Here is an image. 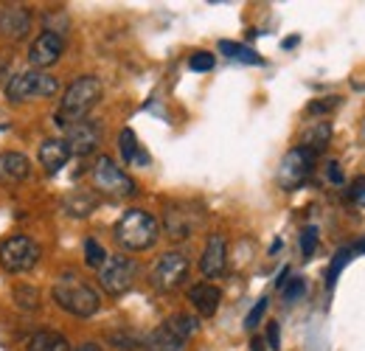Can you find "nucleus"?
Here are the masks:
<instances>
[{
    "mask_svg": "<svg viewBox=\"0 0 365 351\" xmlns=\"http://www.w3.org/2000/svg\"><path fill=\"white\" fill-rule=\"evenodd\" d=\"M188 68L197 71V73H205V71H214V54L208 51H197L188 56Z\"/></svg>",
    "mask_w": 365,
    "mask_h": 351,
    "instance_id": "cd10ccee",
    "label": "nucleus"
},
{
    "mask_svg": "<svg viewBox=\"0 0 365 351\" xmlns=\"http://www.w3.org/2000/svg\"><path fill=\"white\" fill-rule=\"evenodd\" d=\"M267 307H270V298L264 295V298H259V304H256V307H253L250 312H247V317H245V329H247V332H253V329L259 326V320L264 317V312H267Z\"/></svg>",
    "mask_w": 365,
    "mask_h": 351,
    "instance_id": "c756f323",
    "label": "nucleus"
},
{
    "mask_svg": "<svg viewBox=\"0 0 365 351\" xmlns=\"http://www.w3.org/2000/svg\"><path fill=\"white\" fill-rule=\"evenodd\" d=\"M267 340H270V349H281V337H278V323L267 326Z\"/></svg>",
    "mask_w": 365,
    "mask_h": 351,
    "instance_id": "72a5a7b5",
    "label": "nucleus"
},
{
    "mask_svg": "<svg viewBox=\"0 0 365 351\" xmlns=\"http://www.w3.org/2000/svg\"><path fill=\"white\" fill-rule=\"evenodd\" d=\"M329 180H331V183H343V172H340V163H337V161L329 163Z\"/></svg>",
    "mask_w": 365,
    "mask_h": 351,
    "instance_id": "f704fd0d",
    "label": "nucleus"
},
{
    "mask_svg": "<svg viewBox=\"0 0 365 351\" xmlns=\"http://www.w3.org/2000/svg\"><path fill=\"white\" fill-rule=\"evenodd\" d=\"M188 301L202 317H211V315H217V309L222 304V290L214 284H194L188 290Z\"/></svg>",
    "mask_w": 365,
    "mask_h": 351,
    "instance_id": "f3484780",
    "label": "nucleus"
},
{
    "mask_svg": "<svg viewBox=\"0 0 365 351\" xmlns=\"http://www.w3.org/2000/svg\"><path fill=\"white\" fill-rule=\"evenodd\" d=\"M96 205H98V197L88 191V188H73L68 197H65V211L71 214V217H91L93 211H96Z\"/></svg>",
    "mask_w": 365,
    "mask_h": 351,
    "instance_id": "aec40b11",
    "label": "nucleus"
},
{
    "mask_svg": "<svg viewBox=\"0 0 365 351\" xmlns=\"http://www.w3.org/2000/svg\"><path fill=\"white\" fill-rule=\"evenodd\" d=\"M29 351H71V343L59 332H37L29 340Z\"/></svg>",
    "mask_w": 365,
    "mask_h": 351,
    "instance_id": "4be33fe9",
    "label": "nucleus"
},
{
    "mask_svg": "<svg viewBox=\"0 0 365 351\" xmlns=\"http://www.w3.org/2000/svg\"><path fill=\"white\" fill-rule=\"evenodd\" d=\"M40 166L48 175H56L68 161H71V146L65 143V138H48L40 143Z\"/></svg>",
    "mask_w": 365,
    "mask_h": 351,
    "instance_id": "dca6fc26",
    "label": "nucleus"
},
{
    "mask_svg": "<svg viewBox=\"0 0 365 351\" xmlns=\"http://www.w3.org/2000/svg\"><path fill=\"white\" fill-rule=\"evenodd\" d=\"M56 93H59V79L48 76L43 71H23L6 82V98L14 104L29 101V98H48Z\"/></svg>",
    "mask_w": 365,
    "mask_h": 351,
    "instance_id": "423d86ee",
    "label": "nucleus"
},
{
    "mask_svg": "<svg viewBox=\"0 0 365 351\" xmlns=\"http://www.w3.org/2000/svg\"><path fill=\"white\" fill-rule=\"evenodd\" d=\"M318 250V228H304L301 230V253L304 259H312Z\"/></svg>",
    "mask_w": 365,
    "mask_h": 351,
    "instance_id": "c85d7f7f",
    "label": "nucleus"
},
{
    "mask_svg": "<svg viewBox=\"0 0 365 351\" xmlns=\"http://www.w3.org/2000/svg\"><path fill=\"white\" fill-rule=\"evenodd\" d=\"M62 51H65V40H62L59 34L43 31V34L31 43V48H29V62L34 65V71H43V68H51V65L59 62Z\"/></svg>",
    "mask_w": 365,
    "mask_h": 351,
    "instance_id": "4468645a",
    "label": "nucleus"
},
{
    "mask_svg": "<svg viewBox=\"0 0 365 351\" xmlns=\"http://www.w3.org/2000/svg\"><path fill=\"white\" fill-rule=\"evenodd\" d=\"M225 264H228V242L222 233H211L205 242V250L200 256V273L205 278H217L225 273Z\"/></svg>",
    "mask_w": 365,
    "mask_h": 351,
    "instance_id": "2eb2a0df",
    "label": "nucleus"
},
{
    "mask_svg": "<svg viewBox=\"0 0 365 351\" xmlns=\"http://www.w3.org/2000/svg\"><path fill=\"white\" fill-rule=\"evenodd\" d=\"M29 31H31V11L17 3H3L0 6V37L20 43L29 37Z\"/></svg>",
    "mask_w": 365,
    "mask_h": 351,
    "instance_id": "9b49d317",
    "label": "nucleus"
},
{
    "mask_svg": "<svg viewBox=\"0 0 365 351\" xmlns=\"http://www.w3.org/2000/svg\"><path fill=\"white\" fill-rule=\"evenodd\" d=\"M202 222V214L194 211L191 205H169L166 214H163V228H166V236L169 239H188L197 225Z\"/></svg>",
    "mask_w": 365,
    "mask_h": 351,
    "instance_id": "ddd939ff",
    "label": "nucleus"
},
{
    "mask_svg": "<svg viewBox=\"0 0 365 351\" xmlns=\"http://www.w3.org/2000/svg\"><path fill=\"white\" fill-rule=\"evenodd\" d=\"M51 298H53L56 307L65 309L73 317H91L101 307L98 292L73 273H65V275L56 278V284L51 290Z\"/></svg>",
    "mask_w": 365,
    "mask_h": 351,
    "instance_id": "f03ea898",
    "label": "nucleus"
},
{
    "mask_svg": "<svg viewBox=\"0 0 365 351\" xmlns=\"http://www.w3.org/2000/svg\"><path fill=\"white\" fill-rule=\"evenodd\" d=\"M118 149H121L124 163H140V166H146V163H149V155H143V152H140L135 132L130 130V127H124L121 135H118Z\"/></svg>",
    "mask_w": 365,
    "mask_h": 351,
    "instance_id": "412c9836",
    "label": "nucleus"
},
{
    "mask_svg": "<svg viewBox=\"0 0 365 351\" xmlns=\"http://www.w3.org/2000/svg\"><path fill=\"white\" fill-rule=\"evenodd\" d=\"M351 259H354V250H351V248H340V250L334 253V259H331L329 270H326V287H329V290H334V284H337L343 267L351 262Z\"/></svg>",
    "mask_w": 365,
    "mask_h": 351,
    "instance_id": "393cba45",
    "label": "nucleus"
},
{
    "mask_svg": "<svg viewBox=\"0 0 365 351\" xmlns=\"http://www.w3.org/2000/svg\"><path fill=\"white\" fill-rule=\"evenodd\" d=\"M79 351H101V349H98L96 343H85V346H82V349H79Z\"/></svg>",
    "mask_w": 365,
    "mask_h": 351,
    "instance_id": "e433bc0d",
    "label": "nucleus"
},
{
    "mask_svg": "<svg viewBox=\"0 0 365 351\" xmlns=\"http://www.w3.org/2000/svg\"><path fill=\"white\" fill-rule=\"evenodd\" d=\"M334 107H340V96H326L323 101H312L307 110H309L312 116H323V113H331Z\"/></svg>",
    "mask_w": 365,
    "mask_h": 351,
    "instance_id": "2f4dec72",
    "label": "nucleus"
},
{
    "mask_svg": "<svg viewBox=\"0 0 365 351\" xmlns=\"http://www.w3.org/2000/svg\"><path fill=\"white\" fill-rule=\"evenodd\" d=\"M304 292H307V281L304 278H292L289 284H284V301L287 304H295Z\"/></svg>",
    "mask_w": 365,
    "mask_h": 351,
    "instance_id": "7c9ffc66",
    "label": "nucleus"
},
{
    "mask_svg": "<svg viewBox=\"0 0 365 351\" xmlns=\"http://www.w3.org/2000/svg\"><path fill=\"white\" fill-rule=\"evenodd\" d=\"M253 351H264V346H262V340H253Z\"/></svg>",
    "mask_w": 365,
    "mask_h": 351,
    "instance_id": "58836bf2",
    "label": "nucleus"
},
{
    "mask_svg": "<svg viewBox=\"0 0 365 351\" xmlns=\"http://www.w3.org/2000/svg\"><path fill=\"white\" fill-rule=\"evenodd\" d=\"M31 175V161L20 152H3L0 155V180L3 183H23Z\"/></svg>",
    "mask_w": 365,
    "mask_h": 351,
    "instance_id": "a211bd4d",
    "label": "nucleus"
},
{
    "mask_svg": "<svg viewBox=\"0 0 365 351\" xmlns=\"http://www.w3.org/2000/svg\"><path fill=\"white\" fill-rule=\"evenodd\" d=\"M93 185L98 194H107L113 200H127V197H135L138 194V185L135 180L127 175L124 169H118L113 163V158L101 155L96 163H93Z\"/></svg>",
    "mask_w": 365,
    "mask_h": 351,
    "instance_id": "39448f33",
    "label": "nucleus"
},
{
    "mask_svg": "<svg viewBox=\"0 0 365 351\" xmlns=\"http://www.w3.org/2000/svg\"><path fill=\"white\" fill-rule=\"evenodd\" d=\"M295 43H298V37H289V40H284V48H292Z\"/></svg>",
    "mask_w": 365,
    "mask_h": 351,
    "instance_id": "4c0bfd02",
    "label": "nucleus"
},
{
    "mask_svg": "<svg viewBox=\"0 0 365 351\" xmlns=\"http://www.w3.org/2000/svg\"><path fill=\"white\" fill-rule=\"evenodd\" d=\"M11 295H14V304L20 309H26V312L40 307V292H37L34 287H26V284H23V287H14Z\"/></svg>",
    "mask_w": 365,
    "mask_h": 351,
    "instance_id": "a878e982",
    "label": "nucleus"
},
{
    "mask_svg": "<svg viewBox=\"0 0 365 351\" xmlns=\"http://www.w3.org/2000/svg\"><path fill=\"white\" fill-rule=\"evenodd\" d=\"M351 250H354V253H365V239H360L357 245H351Z\"/></svg>",
    "mask_w": 365,
    "mask_h": 351,
    "instance_id": "c9c22d12",
    "label": "nucleus"
},
{
    "mask_svg": "<svg viewBox=\"0 0 365 351\" xmlns=\"http://www.w3.org/2000/svg\"><path fill=\"white\" fill-rule=\"evenodd\" d=\"M40 245L29 236H6L0 242V267L6 273H26L40 262Z\"/></svg>",
    "mask_w": 365,
    "mask_h": 351,
    "instance_id": "0eeeda50",
    "label": "nucleus"
},
{
    "mask_svg": "<svg viewBox=\"0 0 365 351\" xmlns=\"http://www.w3.org/2000/svg\"><path fill=\"white\" fill-rule=\"evenodd\" d=\"M85 262H88V267H98V270L107 262V250L96 239H85Z\"/></svg>",
    "mask_w": 365,
    "mask_h": 351,
    "instance_id": "bb28decb",
    "label": "nucleus"
},
{
    "mask_svg": "<svg viewBox=\"0 0 365 351\" xmlns=\"http://www.w3.org/2000/svg\"><path fill=\"white\" fill-rule=\"evenodd\" d=\"M200 329V320L191 315H175L169 320H163L146 340L143 349L146 351H182V346L188 343V337Z\"/></svg>",
    "mask_w": 365,
    "mask_h": 351,
    "instance_id": "20e7f679",
    "label": "nucleus"
},
{
    "mask_svg": "<svg viewBox=\"0 0 365 351\" xmlns=\"http://www.w3.org/2000/svg\"><path fill=\"white\" fill-rule=\"evenodd\" d=\"M188 278V256L180 250H169L163 253L158 264L152 267V284L160 290V292H172L185 284Z\"/></svg>",
    "mask_w": 365,
    "mask_h": 351,
    "instance_id": "9d476101",
    "label": "nucleus"
},
{
    "mask_svg": "<svg viewBox=\"0 0 365 351\" xmlns=\"http://www.w3.org/2000/svg\"><path fill=\"white\" fill-rule=\"evenodd\" d=\"M107 340H110V346H115V349L121 351H135L143 346V337L138 332H133V329H113L107 335Z\"/></svg>",
    "mask_w": 365,
    "mask_h": 351,
    "instance_id": "b1692460",
    "label": "nucleus"
},
{
    "mask_svg": "<svg viewBox=\"0 0 365 351\" xmlns=\"http://www.w3.org/2000/svg\"><path fill=\"white\" fill-rule=\"evenodd\" d=\"M312 169H315V155L301 149V146H295V149H289L284 155V161L278 166V183H281L284 191H295L309 180Z\"/></svg>",
    "mask_w": 365,
    "mask_h": 351,
    "instance_id": "1a4fd4ad",
    "label": "nucleus"
},
{
    "mask_svg": "<svg viewBox=\"0 0 365 351\" xmlns=\"http://www.w3.org/2000/svg\"><path fill=\"white\" fill-rule=\"evenodd\" d=\"M138 264L130 256H107L98 270V284L107 295H124L135 287Z\"/></svg>",
    "mask_w": 365,
    "mask_h": 351,
    "instance_id": "6e6552de",
    "label": "nucleus"
},
{
    "mask_svg": "<svg viewBox=\"0 0 365 351\" xmlns=\"http://www.w3.org/2000/svg\"><path fill=\"white\" fill-rule=\"evenodd\" d=\"M349 197H351V203H357V205H365V177H357V180L351 183V188H349Z\"/></svg>",
    "mask_w": 365,
    "mask_h": 351,
    "instance_id": "473e14b6",
    "label": "nucleus"
},
{
    "mask_svg": "<svg viewBox=\"0 0 365 351\" xmlns=\"http://www.w3.org/2000/svg\"><path fill=\"white\" fill-rule=\"evenodd\" d=\"M220 51H222L225 56H230V59H239V62H247V65H262V62H264L253 48L230 43V40H222V43H220Z\"/></svg>",
    "mask_w": 365,
    "mask_h": 351,
    "instance_id": "5701e85b",
    "label": "nucleus"
},
{
    "mask_svg": "<svg viewBox=\"0 0 365 351\" xmlns=\"http://www.w3.org/2000/svg\"><path fill=\"white\" fill-rule=\"evenodd\" d=\"M101 93H104V88H101V82L96 76H79L76 82H71L68 90H65V96L59 101V110L53 116V124L68 130L71 124L88 118V113L98 104Z\"/></svg>",
    "mask_w": 365,
    "mask_h": 351,
    "instance_id": "f257e3e1",
    "label": "nucleus"
},
{
    "mask_svg": "<svg viewBox=\"0 0 365 351\" xmlns=\"http://www.w3.org/2000/svg\"><path fill=\"white\" fill-rule=\"evenodd\" d=\"M329 141H331V124L329 121H312L301 135V149H307L318 158L320 152L329 146Z\"/></svg>",
    "mask_w": 365,
    "mask_h": 351,
    "instance_id": "6ab92c4d",
    "label": "nucleus"
},
{
    "mask_svg": "<svg viewBox=\"0 0 365 351\" xmlns=\"http://www.w3.org/2000/svg\"><path fill=\"white\" fill-rule=\"evenodd\" d=\"M65 143L71 146V155L85 158V155H91V152L98 149V143H101V127L96 121H91V118H82V121H76V124H71L65 130Z\"/></svg>",
    "mask_w": 365,
    "mask_h": 351,
    "instance_id": "f8f14e48",
    "label": "nucleus"
},
{
    "mask_svg": "<svg viewBox=\"0 0 365 351\" xmlns=\"http://www.w3.org/2000/svg\"><path fill=\"white\" fill-rule=\"evenodd\" d=\"M113 236H115V242H118L124 250L138 253V250L155 248V242H158V236H160V225H158V220H155L152 214H146V211H140V208H130V211L121 214V220L115 222Z\"/></svg>",
    "mask_w": 365,
    "mask_h": 351,
    "instance_id": "7ed1b4c3",
    "label": "nucleus"
}]
</instances>
